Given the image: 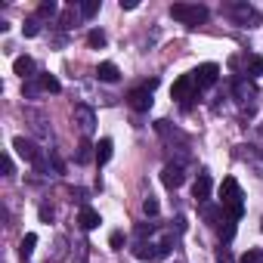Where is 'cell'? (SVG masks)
I'll list each match as a JSON object with an SVG mask.
<instances>
[{"instance_id":"1","label":"cell","mask_w":263,"mask_h":263,"mask_svg":"<svg viewBox=\"0 0 263 263\" xmlns=\"http://www.w3.org/2000/svg\"><path fill=\"white\" fill-rule=\"evenodd\" d=\"M171 16H174L177 22L195 28V25H201V22L208 19V7H201V4H174V7H171Z\"/></svg>"},{"instance_id":"2","label":"cell","mask_w":263,"mask_h":263,"mask_svg":"<svg viewBox=\"0 0 263 263\" xmlns=\"http://www.w3.org/2000/svg\"><path fill=\"white\" fill-rule=\"evenodd\" d=\"M171 254V238H161V241H140L137 248H134V257L137 260H164Z\"/></svg>"},{"instance_id":"3","label":"cell","mask_w":263,"mask_h":263,"mask_svg":"<svg viewBox=\"0 0 263 263\" xmlns=\"http://www.w3.org/2000/svg\"><path fill=\"white\" fill-rule=\"evenodd\" d=\"M245 195H241V186H238V180L235 177H226L223 183H220V208H232V204H238Z\"/></svg>"},{"instance_id":"4","label":"cell","mask_w":263,"mask_h":263,"mask_svg":"<svg viewBox=\"0 0 263 263\" xmlns=\"http://www.w3.org/2000/svg\"><path fill=\"white\" fill-rule=\"evenodd\" d=\"M192 78H195V87H198V90H204V87H214V84H217V78H220V65H214V62H204V65H198V68L192 71Z\"/></svg>"},{"instance_id":"5","label":"cell","mask_w":263,"mask_h":263,"mask_svg":"<svg viewBox=\"0 0 263 263\" xmlns=\"http://www.w3.org/2000/svg\"><path fill=\"white\" fill-rule=\"evenodd\" d=\"M195 90H198V87H195V78H192V74H183V78L171 87V96H174V99H180L183 105H189V99H195V96H192Z\"/></svg>"},{"instance_id":"6","label":"cell","mask_w":263,"mask_h":263,"mask_svg":"<svg viewBox=\"0 0 263 263\" xmlns=\"http://www.w3.org/2000/svg\"><path fill=\"white\" fill-rule=\"evenodd\" d=\"M127 105L134 108V111H149V108H152V90H149V87L130 90V93H127Z\"/></svg>"},{"instance_id":"7","label":"cell","mask_w":263,"mask_h":263,"mask_svg":"<svg viewBox=\"0 0 263 263\" xmlns=\"http://www.w3.org/2000/svg\"><path fill=\"white\" fill-rule=\"evenodd\" d=\"M74 124L81 127V134H84V137H90V134H93V127H96V115H93V108H90V105H74Z\"/></svg>"},{"instance_id":"8","label":"cell","mask_w":263,"mask_h":263,"mask_svg":"<svg viewBox=\"0 0 263 263\" xmlns=\"http://www.w3.org/2000/svg\"><path fill=\"white\" fill-rule=\"evenodd\" d=\"M161 183H164L167 189H180V186L186 183V171H183V164H164V171H161Z\"/></svg>"},{"instance_id":"9","label":"cell","mask_w":263,"mask_h":263,"mask_svg":"<svg viewBox=\"0 0 263 263\" xmlns=\"http://www.w3.org/2000/svg\"><path fill=\"white\" fill-rule=\"evenodd\" d=\"M13 149L25 158V161H31V164H37L41 161V152H37V146L31 143V140H25V137H16L13 140Z\"/></svg>"},{"instance_id":"10","label":"cell","mask_w":263,"mask_h":263,"mask_svg":"<svg viewBox=\"0 0 263 263\" xmlns=\"http://www.w3.org/2000/svg\"><path fill=\"white\" fill-rule=\"evenodd\" d=\"M211 174H198V180L192 183V198L198 201V204H208V198H211Z\"/></svg>"},{"instance_id":"11","label":"cell","mask_w":263,"mask_h":263,"mask_svg":"<svg viewBox=\"0 0 263 263\" xmlns=\"http://www.w3.org/2000/svg\"><path fill=\"white\" fill-rule=\"evenodd\" d=\"M13 71H16L22 81H31V78H34V59H31V56H16Z\"/></svg>"},{"instance_id":"12","label":"cell","mask_w":263,"mask_h":263,"mask_svg":"<svg viewBox=\"0 0 263 263\" xmlns=\"http://www.w3.org/2000/svg\"><path fill=\"white\" fill-rule=\"evenodd\" d=\"M111 155H115V143L108 140V137H102L99 143H96V164L102 167V164H108L111 161Z\"/></svg>"},{"instance_id":"13","label":"cell","mask_w":263,"mask_h":263,"mask_svg":"<svg viewBox=\"0 0 263 263\" xmlns=\"http://www.w3.org/2000/svg\"><path fill=\"white\" fill-rule=\"evenodd\" d=\"M78 223L84 226V229H96L99 223H102V217H99V211H93V208H81V214H78Z\"/></svg>"},{"instance_id":"14","label":"cell","mask_w":263,"mask_h":263,"mask_svg":"<svg viewBox=\"0 0 263 263\" xmlns=\"http://www.w3.org/2000/svg\"><path fill=\"white\" fill-rule=\"evenodd\" d=\"M229 13H232V16L238 19V25H248V28H251V25L257 22V13H254L251 7H241V4H238V7H232Z\"/></svg>"},{"instance_id":"15","label":"cell","mask_w":263,"mask_h":263,"mask_svg":"<svg viewBox=\"0 0 263 263\" xmlns=\"http://www.w3.org/2000/svg\"><path fill=\"white\" fill-rule=\"evenodd\" d=\"M96 74H99V81H105V84H115V81L121 78V71H118L115 62H102V65L96 68Z\"/></svg>"},{"instance_id":"16","label":"cell","mask_w":263,"mask_h":263,"mask_svg":"<svg viewBox=\"0 0 263 263\" xmlns=\"http://www.w3.org/2000/svg\"><path fill=\"white\" fill-rule=\"evenodd\" d=\"M235 96H238V102H248V99H254V96H257V87H254V84H248V81L241 78V81H235Z\"/></svg>"},{"instance_id":"17","label":"cell","mask_w":263,"mask_h":263,"mask_svg":"<svg viewBox=\"0 0 263 263\" xmlns=\"http://www.w3.org/2000/svg\"><path fill=\"white\" fill-rule=\"evenodd\" d=\"M74 161L78 164H90V161H96V146H90L87 140L78 146V155H74Z\"/></svg>"},{"instance_id":"18","label":"cell","mask_w":263,"mask_h":263,"mask_svg":"<svg viewBox=\"0 0 263 263\" xmlns=\"http://www.w3.org/2000/svg\"><path fill=\"white\" fill-rule=\"evenodd\" d=\"M34 245H37V235H34V232H28V235L19 241V257H22V260H28V257L34 254Z\"/></svg>"},{"instance_id":"19","label":"cell","mask_w":263,"mask_h":263,"mask_svg":"<svg viewBox=\"0 0 263 263\" xmlns=\"http://www.w3.org/2000/svg\"><path fill=\"white\" fill-rule=\"evenodd\" d=\"M245 71H248L251 78L263 74V56H248V59H245Z\"/></svg>"},{"instance_id":"20","label":"cell","mask_w":263,"mask_h":263,"mask_svg":"<svg viewBox=\"0 0 263 263\" xmlns=\"http://www.w3.org/2000/svg\"><path fill=\"white\" fill-rule=\"evenodd\" d=\"M105 41H108V37H105V31H102V28H93V31L87 34V44H90L93 50H102V47H105Z\"/></svg>"},{"instance_id":"21","label":"cell","mask_w":263,"mask_h":263,"mask_svg":"<svg viewBox=\"0 0 263 263\" xmlns=\"http://www.w3.org/2000/svg\"><path fill=\"white\" fill-rule=\"evenodd\" d=\"M41 87H44L47 93H59V90H62V84H59L56 74H41Z\"/></svg>"},{"instance_id":"22","label":"cell","mask_w":263,"mask_h":263,"mask_svg":"<svg viewBox=\"0 0 263 263\" xmlns=\"http://www.w3.org/2000/svg\"><path fill=\"white\" fill-rule=\"evenodd\" d=\"M201 217H204L208 223H220V220H223V208H214V204H204V208H201Z\"/></svg>"},{"instance_id":"23","label":"cell","mask_w":263,"mask_h":263,"mask_svg":"<svg viewBox=\"0 0 263 263\" xmlns=\"http://www.w3.org/2000/svg\"><path fill=\"white\" fill-rule=\"evenodd\" d=\"M217 229H220V235H223V238L229 241V238L235 235V220H232V217H223V220L217 223Z\"/></svg>"},{"instance_id":"24","label":"cell","mask_w":263,"mask_h":263,"mask_svg":"<svg viewBox=\"0 0 263 263\" xmlns=\"http://www.w3.org/2000/svg\"><path fill=\"white\" fill-rule=\"evenodd\" d=\"M99 13V0H84V4H81V16L84 19H93Z\"/></svg>"},{"instance_id":"25","label":"cell","mask_w":263,"mask_h":263,"mask_svg":"<svg viewBox=\"0 0 263 263\" xmlns=\"http://www.w3.org/2000/svg\"><path fill=\"white\" fill-rule=\"evenodd\" d=\"M22 31H25V37H34V34L41 31V22H37V16H31V19H25V25H22Z\"/></svg>"},{"instance_id":"26","label":"cell","mask_w":263,"mask_h":263,"mask_svg":"<svg viewBox=\"0 0 263 263\" xmlns=\"http://www.w3.org/2000/svg\"><path fill=\"white\" fill-rule=\"evenodd\" d=\"M214 257H217V263H235V257H232V251H229V248H223V245H220V248L214 251Z\"/></svg>"},{"instance_id":"27","label":"cell","mask_w":263,"mask_h":263,"mask_svg":"<svg viewBox=\"0 0 263 263\" xmlns=\"http://www.w3.org/2000/svg\"><path fill=\"white\" fill-rule=\"evenodd\" d=\"M238 263H263V251H257V248H251V251H245V257H241Z\"/></svg>"},{"instance_id":"28","label":"cell","mask_w":263,"mask_h":263,"mask_svg":"<svg viewBox=\"0 0 263 263\" xmlns=\"http://www.w3.org/2000/svg\"><path fill=\"white\" fill-rule=\"evenodd\" d=\"M41 90H44V87H41V81H25V87H22V93H25V96H31V99H34Z\"/></svg>"},{"instance_id":"29","label":"cell","mask_w":263,"mask_h":263,"mask_svg":"<svg viewBox=\"0 0 263 263\" xmlns=\"http://www.w3.org/2000/svg\"><path fill=\"white\" fill-rule=\"evenodd\" d=\"M74 19H78V16H74V7H68V10L62 13V19H59V28H71Z\"/></svg>"},{"instance_id":"30","label":"cell","mask_w":263,"mask_h":263,"mask_svg":"<svg viewBox=\"0 0 263 263\" xmlns=\"http://www.w3.org/2000/svg\"><path fill=\"white\" fill-rule=\"evenodd\" d=\"M143 214H146V217H155V214H158V201H155L152 195L143 201Z\"/></svg>"},{"instance_id":"31","label":"cell","mask_w":263,"mask_h":263,"mask_svg":"<svg viewBox=\"0 0 263 263\" xmlns=\"http://www.w3.org/2000/svg\"><path fill=\"white\" fill-rule=\"evenodd\" d=\"M53 13H56V4H53V0H47V4L37 7V19H41V16H53Z\"/></svg>"},{"instance_id":"32","label":"cell","mask_w":263,"mask_h":263,"mask_svg":"<svg viewBox=\"0 0 263 263\" xmlns=\"http://www.w3.org/2000/svg\"><path fill=\"white\" fill-rule=\"evenodd\" d=\"M108 245H111L115 251H121V245H124V235H121V232H111V238H108Z\"/></svg>"},{"instance_id":"33","label":"cell","mask_w":263,"mask_h":263,"mask_svg":"<svg viewBox=\"0 0 263 263\" xmlns=\"http://www.w3.org/2000/svg\"><path fill=\"white\" fill-rule=\"evenodd\" d=\"M50 161H53V167H56V171H59V174H62V171H65V164H62V158H59V155H56V152H50Z\"/></svg>"},{"instance_id":"34","label":"cell","mask_w":263,"mask_h":263,"mask_svg":"<svg viewBox=\"0 0 263 263\" xmlns=\"http://www.w3.org/2000/svg\"><path fill=\"white\" fill-rule=\"evenodd\" d=\"M137 235H140V238L152 235V223H143V226H137Z\"/></svg>"},{"instance_id":"35","label":"cell","mask_w":263,"mask_h":263,"mask_svg":"<svg viewBox=\"0 0 263 263\" xmlns=\"http://www.w3.org/2000/svg\"><path fill=\"white\" fill-rule=\"evenodd\" d=\"M4 174L13 177V158H10V155H4Z\"/></svg>"},{"instance_id":"36","label":"cell","mask_w":263,"mask_h":263,"mask_svg":"<svg viewBox=\"0 0 263 263\" xmlns=\"http://www.w3.org/2000/svg\"><path fill=\"white\" fill-rule=\"evenodd\" d=\"M41 220H44V223H50V220H53V208H47V204H44V208H41Z\"/></svg>"},{"instance_id":"37","label":"cell","mask_w":263,"mask_h":263,"mask_svg":"<svg viewBox=\"0 0 263 263\" xmlns=\"http://www.w3.org/2000/svg\"><path fill=\"white\" fill-rule=\"evenodd\" d=\"M140 4H137V0H121V10H137Z\"/></svg>"},{"instance_id":"38","label":"cell","mask_w":263,"mask_h":263,"mask_svg":"<svg viewBox=\"0 0 263 263\" xmlns=\"http://www.w3.org/2000/svg\"><path fill=\"white\" fill-rule=\"evenodd\" d=\"M260 229H263V220H260Z\"/></svg>"}]
</instances>
